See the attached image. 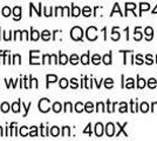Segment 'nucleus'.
I'll list each match as a JSON object with an SVG mask.
<instances>
[{
    "mask_svg": "<svg viewBox=\"0 0 157 141\" xmlns=\"http://www.w3.org/2000/svg\"><path fill=\"white\" fill-rule=\"evenodd\" d=\"M82 34H83V32H82V29L80 28V27H73L72 32H71V37H72L74 40H81L82 39Z\"/></svg>",
    "mask_w": 157,
    "mask_h": 141,
    "instance_id": "obj_1",
    "label": "nucleus"
},
{
    "mask_svg": "<svg viewBox=\"0 0 157 141\" xmlns=\"http://www.w3.org/2000/svg\"><path fill=\"white\" fill-rule=\"evenodd\" d=\"M39 109L42 113H46L49 111V99H41L39 101Z\"/></svg>",
    "mask_w": 157,
    "mask_h": 141,
    "instance_id": "obj_2",
    "label": "nucleus"
},
{
    "mask_svg": "<svg viewBox=\"0 0 157 141\" xmlns=\"http://www.w3.org/2000/svg\"><path fill=\"white\" fill-rule=\"evenodd\" d=\"M87 38L89 39V40L94 41L96 38H98V29L95 28V27H89L88 29H87Z\"/></svg>",
    "mask_w": 157,
    "mask_h": 141,
    "instance_id": "obj_3",
    "label": "nucleus"
},
{
    "mask_svg": "<svg viewBox=\"0 0 157 141\" xmlns=\"http://www.w3.org/2000/svg\"><path fill=\"white\" fill-rule=\"evenodd\" d=\"M114 131H115L114 125H113V123H108L107 127H105V133H107V135H108V136H113V135H114Z\"/></svg>",
    "mask_w": 157,
    "mask_h": 141,
    "instance_id": "obj_4",
    "label": "nucleus"
},
{
    "mask_svg": "<svg viewBox=\"0 0 157 141\" xmlns=\"http://www.w3.org/2000/svg\"><path fill=\"white\" fill-rule=\"evenodd\" d=\"M102 133H103V126L101 123H96V126H95V134L98 135V136H101Z\"/></svg>",
    "mask_w": 157,
    "mask_h": 141,
    "instance_id": "obj_5",
    "label": "nucleus"
},
{
    "mask_svg": "<svg viewBox=\"0 0 157 141\" xmlns=\"http://www.w3.org/2000/svg\"><path fill=\"white\" fill-rule=\"evenodd\" d=\"M13 13H14V19L15 20H19L20 19V14H21V8L19 6L14 7L13 8Z\"/></svg>",
    "mask_w": 157,
    "mask_h": 141,
    "instance_id": "obj_6",
    "label": "nucleus"
},
{
    "mask_svg": "<svg viewBox=\"0 0 157 141\" xmlns=\"http://www.w3.org/2000/svg\"><path fill=\"white\" fill-rule=\"evenodd\" d=\"M152 33H154V31H152V28H151V27H147V28H145V35L148 34L147 40H151V38H152Z\"/></svg>",
    "mask_w": 157,
    "mask_h": 141,
    "instance_id": "obj_7",
    "label": "nucleus"
},
{
    "mask_svg": "<svg viewBox=\"0 0 157 141\" xmlns=\"http://www.w3.org/2000/svg\"><path fill=\"white\" fill-rule=\"evenodd\" d=\"M41 37H42V39L45 41L49 40V39H51V32H49V31H44V32L41 33Z\"/></svg>",
    "mask_w": 157,
    "mask_h": 141,
    "instance_id": "obj_8",
    "label": "nucleus"
},
{
    "mask_svg": "<svg viewBox=\"0 0 157 141\" xmlns=\"http://www.w3.org/2000/svg\"><path fill=\"white\" fill-rule=\"evenodd\" d=\"M81 62H82L83 65H87V64L89 62V53L83 54V55L81 57Z\"/></svg>",
    "mask_w": 157,
    "mask_h": 141,
    "instance_id": "obj_9",
    "label": "nucleus"
},
{
    "mask_svg": "<svg viewBox=\"0 0 157 141\" xmlns=\"http://www.w3.org/2000/svg\"><path fill=\"white\" fill-rule=\"evenodd\" d=\"M61 108H62V106H61L60 102H55V104L53 105V111H54L55 113H59L60 111H61Z\"/></svg>",
    "mask_w": 157,
    "mask_h": 141,
    "instance_id": "obj_10",
    "label": "nucleus"
},
{
    "mask_svg": "<svg viewBox=\"0 0 157 141\" xmlns=\"http://www.w3.org/2000/svg\"><path fill=\"white\" fill-rule=\"evenodd\" d=\"M103 62H105V65H110V64H111V57H110V54H105V57H103Z\"/></svg>",
    "mask_w": 157,
    "mask_h": 141,
    "instance_id": "obj_11",
    "label": "nucleus"
},
{
    "mask_svg": "<svg viewBox=\"0 0 157 141\" xmlns=\"http://www.w3.org/2000/svg\"><path fill=\"white\" fill-rule=\"evenodd\" d=\"M31 39L34 41H36L38 39H39V32L38 31H34V29H32V35H31Z\"/></svg>",
    "mask_w": 157,
    "mask_h": 141,
    "instance_id": "obj_12",
    "label": "nucleus"
},
{
    "mask_svg": "<svg viewBox=\"0 0 157 141\" xmlns=\"http://www.w3.org/2000/svg\"><path fill=\"white\" fill-rule=\"evenodd\" d=\"M93 108H94V106H93L92 102H87L85 105V109L88 112V113H90V112H93Z\"/></svg>",
    "mask_w": 157,
    "mask_h": 141,
    "instance_id": "obj_13",
    "label": "nucleus"
},
{
    "mask_svg": "<svg viewBox=\"0 0 157 141\" xmlns=\"http://www.w3.org/2000/svg\"><path fill=\"white\" fill-rule=\"evenodd\" d=\"M20 100L18 101V102H14L13 105H12V109H13V112H15V113H18L20 109Z\"/></svg>",
    "mask_w": 157,
    "mask_h": 141,
    "instance_id": "obj_14",
    "label": "nucleus"
},
{
    "mask_svg": "<svg viewBox=\"0 0 157 141\" xmlns=\"http://www.w3.org/2000/svg\"><path fill=\"white\" fill-rule=\"evenodd\" d=\"M60 133V129L58 127H52L51 128V134L53 135V136H58Z\"/></svg>",
    "mask_w": 157,
    "mask_h": 141,
    "instance_id": "obj_15",
    "label": "nucleus"
},
{
    "mask_svg": "<svg viewBox=\"0 0 157 141\" xmlns=\"http://www.w3.org/2000/svg\"><path fill=\"white\" fill-rule=\"evenodd\" d=\"M67 61H68L67 55H65V54H60V64L65 65V64H67Z\"/></svg>",
    "mask_w": 157,
    "mask_h": 141,
    "instance_id": "obj_16",
    "label": "nucleus"
},
{
    "mask_svg": "<svg viewBox=\"0 0 157 141\" xmlns=\"http://www.w3.org/2000/svg\"><path fill=\"white\" fill-rule=\"evenodd\" d=\"M80 13H81V10L76 6H73V12H72L73 15L74 17H78V15H80Z\"/></svg>",
    "mask_w": 157,
    "mask_h": 141,
    "instance_id": "obj_17",
    "label": "nucleus"
},
{
    "mask_svg": "<svg viewBox=\"0 0 157 141\" xmlns=\"http://www.w3.org/2000/svg\"><path fill=\"white\" fill-rule=\"evenodd\" d=\"M83 108H85V106H83L81 102H78V104L75 105V111L78 112V113H80V112H82V111H83Z\"/></svg>",
    "mask_w": 157,
    "mask_h": 141,
    "instance_id": "obj_18",
    "label": "nucleus"
},
{
    "mask_svg": "<svg viewBox=\"0 0 157 141\" xmlns=\"http://www.w3.org/2000/svg\"><path fill=\"white\" fill-rule=\"evenodd\" d=\"M1 13H2V15H5V17H8L10 14H11V10H10V7H4L2 8V11H1Z\"/></svg>",
    "mask_w": 157,
    "mask_h": 141,
    "instance_id": "obj_19",
    "label": "nucleus"
},
{
    "mask_svg": "<svg viewBox=\"0 0 157 141\" xmlns=\"http://www.w3.org/2000/svg\"><path fill=\"white\" fill-rule=\"evenodd\" d=\"M58 80V78H56V75H47V82H55V81Z\"/></svg>",
    "mask_w": 157,
    "mask_h": 141,
    "instance_id": "obj_20",
    "label": "nucleus"
},
{
    "mask_svg": "<svg viewBox=\"0 0 157 141\" xmlns=\"http://www.w3.org/2000/svg\"><path fill=\"white\" fill-rule=\"evenodd\" d=\"M71 62H72L73 65H76L78 62V58L76 54H73L72 57H71Z\"/></svg>",
    "mask_w": 157,
    "mask_h": 141,
    "instance_id": "obj_21",
    "label": "nucleus"
},
{
    "mask_svg": "<svg viewBox=\"0 0 157 141\" xmlns=\"http://www.w3.org/2000/svg\"><path fill=\"white\" fill-rule=\"evenodd\" d=\"M67 86H68V80H67V79H61V80H60V87L66 88Z\"/></svg>",
    "mask_w": 157,
    "mask_h": 141,
    "instance_id": "obj_22",
    "label": "nucleus"
},
{
    "mask_svg": "<svg viewBox=\"0 0 157 141\" xmlns=\"http://www.w3.org/2000/svg\"><path fill=\"white\" fill-rule=\"evenodd\" d=\"M100 60H101V58H100V55H98V54H95V55L93 57V64L98 65V64H100Z\"/></svg>",
    "mask_w": 157,
    "mask_h": 141,
    "instance_id": "obj_23",
    "label": "nucleus"
},
{
    "mask_svg": "<svg viewBox=\"0 0 157 141\" xmlns=\"http://www.w3.org/2000/svg\"><path fill=\"white\" fill-rule=\"evenodd\" d=\"M90 13H92L90 7L86 6L85 8H83V15H86V17H89V15H90Z\"/></svg>",
    "mask_w": 157,
    "mask_h": 141,
    "instance_id": "obj_24",
    "label": "nucleus"
},
{
    "mask_svg": "<svg viewBox=\"0 0 157 141\" xmlns=\"http://www.w3.org/2000/svg\"><path fill=\"white\" fill-rule=\"evenodd\" d=\"M8 109H10L8 104H7V102H4V104L1 105V111H2L4 113H6V112H8Z\"/></svg>",
    "mask_w": 157,
    "mask_h": 141,
    "instance_id": "obj_25",
    "label": "nucleus"
},
{
    "mask_svg": "<svg viewBox=\"0 0 157 141\" xmlns=\"http://www.w3.org/2000/svg\"><path fill=\"white\" fill-rule=\"evenodd\" d=\"M105 85L107 88H111L113 87V79H107L105 82Z\"/></svg>",
    "mask_w": 157,
    "mask_h": 141,
    "instance_id": "obj_26",
    "label": "nucleus"
},
{
    "mask_svg": "<svg viewBox=\"0 0 157 141\" xmlns=\"http://www.w3.org/2000/svg\"><path fill=\"white\" fill-rule=\"evenodd\" d=\"M111 38H113V40H118V39H120V33L115 32V29H114V31H113V34H111Z\"/></svg>",
    "mask_w": 157,
    "mask_h": 141,
    "instance_id": "obj_27",
    "label": "nucleus"
},
{
    "mask_svg": "<svg viewBox=\"0 0 157 141\" xmlns=\"http://www.w3.org/2000/svg\"><path fill=\"white\" fill-rule=\"evenodd\" d=\"M125 87H127V88H132V87H134V80H132V79H128Z\"/></svg>",
    "mask_w": 157,
    "mask_h": 141,
    "instance_id": "obj_28",
    "label": "nucleus"
},
{
    "mask_svg": "<svg viewBox=\"0 0 157 141\" xmlns=\"http://www.w3.org/2000/svg\"><path fill=\"white\" fill-rule=\"evenodd\" d=\"M149 8H150L149 4H141V12H143V11H148Z\"/></svg>",
    "mask_w": 157,
    "mask_h": 141,
    "instance_id": "obj_29",
    "label": "nucleus"
},
{
    "mask_svg": "<svg viewBox=\"0 0 157 141\" xmlns=\"http://www.w3.org/2000/svg\"><path fill=\"white\" fill-rule=\"evenodd\" d=\"M148 109H149V106H148V104L143 102V104L141 105V111H142V112H148Z\"/></svg>",
    "mask_w": 157,
    "mask_h": 141,
    "instance_id": "obj_30",
    "label": "nucleus"
},
{
    "mask_svg": "<svg viewBox=\"0 0 157 141\" xmlns=\"http://www.w3.org/2000/svg\"><path fill=\"white\" fill-rule=\"evenodd\" d=\"M120 112H121V113H124V112H127V104H125V102H122V104H121Z\"/></svg>",
    "mask_w": 157,
    "mask_h": 141,
    "instance_id": "obj_31",
    "label": "nucleus"
},
{
    "mask_svg": "<svg viewBox=\"0 0 157 141\" xmlns=\"http://www.w3.org/2000/svg\"><path fill=\"white\" fill-rule=\"evenodd\" d=\"M29 135H31V136H36V135H38V133H36V127H31Z\"/></svg>",
    "mask_w": 157,
    "mask_h": 141,
    "instance_id": "obj_32",
    "label": "nucleus"
},
{
    "mask_svg": "<svg viewBox=\"0 0 157 141\" xmlns=\"http://www.w3.org/2000/svg\"><path fill=\"white\" fill-rule=\"evenodd\" d=\"M148 85H149V87H150V88L156 87V80H155V79H150V80H149V84H148Z\"/></svg>",
    "mask_w": 157,
    "mask_h": 141,
    "instance_id": "obj_33",
    "label": "nucleus"
},
{
    "mask_svg": "<svg viewBox=\"0 0 157 141\" xmlns=\"http://www.w3.org/2000/svg\"><path fill=\"white\" fill-rule=\"evenodd\" d=\"M20 134L22 135V136H27V128L26 127L20 128Z\"/></svg>",
    "mask_w": 157,
    "mask_h": 141,
    "instance_id": "obj_34",
    "label": "nucleus"
},
{
    "mask_svg": "<svg viewBox=\"0 0 157 141\" xmlns=\"http://www.w3.org/2000/svg\"><path fill=\"white\" fill-rule=\"evenodd\" d=\"M141 38H142V35H141V32L140 31H135V40H141Z\"/></svg>",
    "mask_w": 157,
    "mask_h": 141,
    "instance_id": "obj_35",
    "label": "nucleus"
},
{
    "mask_svg": "<svg viewBox=\"0 0 157 141\" xmlns=\"http://www.w3.org/2000/svg\"><path fill=\"white\" fill-rule=\"evenodd\" d=\"M137 86H138L140 88H143L144 86H145V81H144V79H140V80H138Z\"/></svg>",
    "mask_w": 157,
    "mask_h": 141,
    "instance_id": "obj_36",
    "label": "nucleus"
},
{
    "mask_svg": "<svg viewBox=\"0 0 157 141\" xmlns=\"http://www.w3.org/2000/svg\"><path fill=\"white\" fill-rule=\"evenodd\" d=\"M135 7H136V5H135V4H131V2H129V4H127V5H125L127 11H128V10H134Z\"/></svg>",
    "mask_w": 157,
    "mask_h": 141,
    "instance_id": "obj_37",
    "label": "nucleus"
},
{
    "mask_svg": "<svg viewBox=\"0 0 157 141\" xmlns=\"http://www.w3.org/2000/svg\"><path fill=\"white\" fill-rule=\"evenodd\" d=\"M65 106H66V109H65L66 112H71L72 111V104L71 102H67Z\"/></svg>",
    "mask_w": 157,
    "mask_h": 141,
    "instance_id": "obj_38",
    "label": "nucleus"
},
{
    "mask_svg": "<svg viewBox=\"0 0 157 141\" xmlns=\"http://www.w3.org/2000/svg\"><path fill=\"white\" fill-rule=\"evenodd\" d=\"M63 136H68V135H69V127H67V126H66V127H63Z\"/></svg>",
    "mask_w": 157,
    "mask_h": 141,
    "instance_id": "obj_39",
    "label": "nucleus"
},
{
    "mask_svg": "<svg viewBox=\"0 0 157 141\" xmlns=\"http://www.w3.org/2000/svg\"><path fill=\"white\" fill-rule=\"evenodd\" d=\"M105 106H103V104H102V102H98V111H101V112H103V111H105Z\"/></svg>",
    "mask_w": 157,
    "mask_h": 141,
    "instance_id": "obj_40",
    "label": "nucleus"
},
{
    "mask_svg": "<svg viewBox=\"0 0 157 141\" xmlns=\"http://www.w3.org/2000/svg\"><path fill=\"white\" fill-rule=\"evenodd\" d=\"M49 58H51V55H44V61H42V62H44V64H46V62H51V61H48L49 60Z\"/></svg>",
    "mask_w": 157,
    "mask_h": 141,
    "instance_id": "obj_41",
    "label": "nucleus"
},
{
    "mask_svg": "<svg viewBox=\"0 0 157 141\" xmlns=\"http://www.w3.org/2000/svg\"><path fill=\"white\" fill-rule=\"evenodd\" d=\"M72 87L73 88L78 87V80L76 79H72Z\"/></svg>",
    "mask_w": 157,
    "mask_h": 141,
    "instance_id": "obj_42",
    "label": "nucleus"
},
{
    "mask_svg": "<svg viewBox=\"0 0 157 141\" xmlns=\"http://www.w3.org/2000/svg\"><path fill=\"white\" fill-rule=\"evenodd\" d=\"M14 62H15V64H20V55H18V54H17V55H14Z\"/></svg>",
    "mask_w": 157,
    "mask_h": 141,
    "instance_id": "obj_43",
    "label": "nucleus"
},
{
    "mask_svg": "<svg viewBox=\"0 0 157 141\" xmlns=\"http://www.w3.org/2000/svg\"><path fill=\"white\" fill-rule=\"evenodd\" d=\"M62 11H63V15H69V14H68V11H69V8H68V7L62 8Z\"/></svg>",
    "mask_w": 157,
    "mask_h": 141,
    "instance_id": "obj_44",
    "label": "nucleus"
},
{
    "mask_svg": "<svg viewBox=\"0 0 157 141\" xmlns=\"http://www.w3.org/2000/svg\"><path fill=\"white\" fill-rule=\"evenodd\" d=\"M136 62H137V64H142V62H143V61H142V57H141V55H137V57H136Z\"/></svg>",
    "mask_w": 157,
    "mask_h": 141,
    "instance_id": "obj_45",
    "label": "nucleus"
},
{
    "mask_svg": "<svg viewBox=\"0 0 157 141\" xmlns=\"http://www.w3.org/2000/svg\"><path fill=\"white\" fill-rule=\"evenodd\" d=\"M147 59H148V61H147V62H148L149 65H150V64H152V59H151V55H148V57H147Z\"/></svg>",
    "mask_w": 157,
    "mask_h": 141,
    "instance_id": "obj_46",
    "label": "nucleus"
},
{
    "mask_svg": "<svg viewBox=\"0 0 157 141\" xmlns=\"http://www.w3.org/2000/svg\"><path fill=\"white\" fill-rule=\"evenodd\" d=\"M87 127L88 128H86L85 129V133H90V125H88Z\"/></svg>",
    "mask_w": 157,
    "mask_h": 141,
    "instance_id": "obj_47",
    "label": "nucleus"
},
{
    "mask_svg": "<svg viewBox=\"0 0 157 141\" xmlns=\"http://www.w3.org/2000/svg\"><path fill=\"white\" fill-rule=\"evenodd\" d=\"M132 107H135V105H134V102H132ZM131 111H132V112H136V108H132Z\"/></svg>",
    "mask_w": 157,
    "mask_h": 141,
    "instance_id": "obj_48",
    "label": "nucleus"
},
{
    "mask_svg": "<svg viewBox=\"0 0 157 141\" xmlns=\"http://www.w3.org/2000/svg\"><path fill=\"white\" fill-rule=\"evenodd\" d=\"M0 136H2V128L0 127Z\"/></svg>",
    "mask_w": 157,
    "mask_h": 141,
    "instance_id": "obj_49",
    "label": "nucleus"
},
{
    "mask_svg": "<svg viewBox=\"0 0 157 141\" xmlns=\"http://www.w3.org/2000/svg\"><path fill=\"white\" fill-rule=\"evenodd\" d=\"M154 14H157V6H156V8L154 10Z\"/></svg>",
    "mask_w": 157,
    "mask_h": 141,
    "instance_id": "obj_50",
    "label": "nucleus"
}]
</instances>
